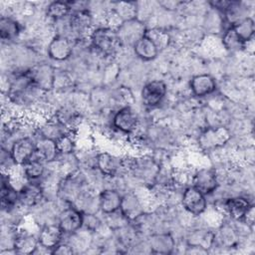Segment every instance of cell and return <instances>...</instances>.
Here are the masks:
<instances>
[{
	"instance_id": "cell-1",
	"label": "cell",
	"mask_w": 255,
	"mask_h": 255,
	"mask_svg": "<svg viewBox=\"0 0 255 255\" xmlns=\"http://www.w3.org/2000/svg\"><path fill=\"white\" fill-rule=\"evenodd\" d=\"M90 40L93 48L107 56L116 53L121 46L116 29L109 26L94 29L90 34Z\"/></svg>"
},
{
	"instance_id": "cell-2",
	"label": "cell",
	"mask_w": 255,
	"mask_h": 255,
	"mask_svg": "<svg viewBox=\"0 0 255 255\" xmlns=\"http://www.w3.org/2000/svg\"><path fill=\"white\" fill-rule=\"evenodd\" d=\"M231 137L230 131L224 127H212L202 130L198 136V144L204 150L225 145Z\"/></svg>"
},
{
	"instance_id": "cell-3",
	"label": "cell",
	"mask_w": 255,
	"mask_h": 255,
	"mask_svg": "<svg viewBox=\"0 0 255 255\" xmlns=\"http://www.w3.org/2000/svg\"><path fill=\"white\" fill-rule=\"evenodd\" d=\"M9 149L15 164L23 166L36 156V140L29 135H23L15 139Z\"/></svg>"
},
{
	"instance_id": "cell-4",
	"label": "cell",
	"mask_w": 255,
	"mask_h": 255,
	"mask_svg": "<svg viewBox=\"0 0 255 255\" xmlns=\"http://www.w3.org/2000/svg\"><path fill=\"white\" fill-rule=\"evenodd\" d=\"M34 85L41 92H49L56 85V70L49 64H38L29 69Z\"/></svg>"
},
{
	"instance_id": "cell-5",
	"label": "cell",
	"mask_w": 255,
	"mask_h": 255,
	"mask_svg": "<svg viewBox=\"0 0 255 255\" xmlns=\"http://www.w3.org/2000/svg\"><path fill=\"white\" fill-rule=\"evenodd\" d=\"M84 212L74 205L64 208L58 216V225L64 234H75L83 227Z\"/></svg>"
},
{
	"instance_id": "cell-6",
	"label": "cell",
	"mask_w": 255,
	"mask_h": 255,
	"mask_svg": "<svg viewBox=\"0 0 255 255\" xmlns=\"http://www.w3.org/2000/svg\"><path fill=\"white\" fill-rule=\"evenodd\" d=\"M182 207L191 215L199 216L207 209L206 195L192 185L186 187L181 196Z\"/></svg>"
},
{
	"instance_id": "cell-7",
	"label": "cell",
	"mask_w": 255,
	"mask_h": 255,
	"mask_svg": "<svg viewBox=\"0 0 255 255\" xmlns=\"http://www.w3.org/2000/svg\"><path fill=\"white\" fill-rule=\"evenodd\" d=\"M116 31L121 45L129 44L131 46H133L134 43L146 33L143 23L136 18L123 22Z\"/></svg>"
},
{
	"instance_id": "cell-8",
	"label": "cell",
	"mask_w": 255,
	"mask_h": 255,
	"mask_svg": "<svg viewBox=\"0 0 255 255\" xmlns=\"http://www.w3.org/2000/svg\"><path fill=\"white\" fill-rule=\"evenodd\" d=\"M44 198V188L38 181L27 180L18 189L19 205L25 208H31L38 205Z\"/></svg>"
},
{
	"instance_id": "cell-9",
	"label": "cell",
	"mask_w": 255,
	"mask_h": 255,
	"mask_svg": "<svg viewBox=\"0 0 255 255\" xmlns=\"http://www.w3.org/2000/svg\"><path fill=\"white\" fill-rule=\"evenodd\" d=\"M191 185L204 195L213 193L218 187V178L215 170L209 167L199 168L192 176Z\"/></svg>"
},
{
	"instance_id": "cell-10",
	"label": "cell",
	"mask_w": 255,
	"mask_h": 255,
	"mask_svg": "<svg viewBox=\"0 0 255 255\" xmlns=\"http://www.w3.org/2000/svg\"><path fill=\"white\" fill-rule=\"evenodd\" d=\"M74 51V46L71 39L65 35L55 36L48 45V56L56 62L68 60Z\"/></svg>"
},
{
	"instance_id": "cell-11",
	"label": "cell",
	"mask_w": 255,
	"mask_h": 255,
	"mask_svg": "<svg viewBox=\"0 0 255 255\" xmlns=\"http://www.w3.org/2000/svg\"><path fill=\"white\" fill-rule=\"evenodd\" d=\"M166 85L161 80H153L146 83L140 91V99L143 105L155 107L159 105L166 95Z\"/></svg>"
},
{
	"instance_id": "cell-12",
	"label": "cell",
	"mask_w": 255,
	"mask_h": 255,
	"mask_svg": "<svg viewBox=\"0 0 255 255\" xmlns=\"http://www.w3.org/2000/svg\"><path fill=\"white\" fill-rule=\"evenodd\" d=\"M138 118L135 112L128 106L119 109L113 117V126L123 133H131L135 130Z\"/></svg>"
},
{
	"instance_id": "cell-13",
	"label": "cell",
	"mask_w": 255,
	"mask_h": 255,
	"mask_svg": "<svg viewBox=\"0 0 255 255\" xmlns=\"http://www.w3.org/2000/svg\"><path fill=\"white\" fill-rule=\"evenodd\" d=\"M64 235V232L57 223L44 225L40 229L37 236L40 247L46 250H50L52 253V250L62 242Z\"/></svg>"
},
{
	"instance_id": "cell-14",
	"label": "cell",
	"mask_w": 255,
	"mask_h": 255,
	"mask_svg": "<svg viewBox=\"0 0 255 255\" xmlns=\"http://www.w3.org/2000/svg\"><path fill=\"white\" fill-rule=\"evenodd\" d=\"M95 165L103 175L113 177L122 169V158L108 151L99 152L95 156Z\"/></svg>"
},
{
	"instance_id": "cell-15",
	"label": "cell",
	"mask_w": 255,
	"mask_h": 255,
	"mask_svg": "<svg viewBox=\"0 0 255 255\" xmlns=\"http://www.w3.org/2000/svg\"><path fill=\"white\" fill-rule=\"evenodd\" d=\"M123 195L116 188L103 189L98 197V208L106 215L119 211L122 204Z\"/></svg>"
},
{
	"instance_id": "cell-16",
	"label": "cell",
	"mask_w": 255,
	"mask_h": 255,
	"mask_svg": "<svg viewBox=\"0 0 255 255\" xmlns=\"http://www.w3.org/2000/svg\"><path fill=\"white\" fill-rule=\"evenodd\" d=\"M120 211L128 221H134L143 215V206L140 199L129 192L123 195Z\"/></svg>"
},
{
	"instance_id": "cell-17",
	"label": "cell",
	"mask_w": 255,
	"mask_h": 255,
	"mask_svg": "<svg viewBox=\"0 0 255 255\" xmlns=\"http://www.w3.org/2000/svg\"><path fill=\"white\" fill-rule=\"evenodd\" d=\"M189 87L194 96L202 98L214 93L217 85L215 79L211 75L198 74L191 78Z\"/></svg>"
},
{
	"instance_id": "cell-18",
	"label": "cell",
	"mask_w": 255,
	"mask_h": 255,
	"mask_svg": "<svg viewBox=\"0 0 255 255\" xmlns=\"http://www.w3.org/2000/svg\"><path fill=\"white\" fill-rule=\"evenodd\" d=\"M39 248L38 236L28 232L17 230L14 239V253L16 254H34Z\"/></svg>"
},
{
	"instance_id": "cell-19",
	"label": "cell",
	"mask_w": 255,
	"mask_h": 255,
	"mask_svg": "<svg viewBox=\"0 0 255 255\" xmlns=\"http://www.w3.org/2000/svg\"><path fill=\"white\" fill-rule=\"evenodd\" d=\"M93 24V16L87 9L73 11L70 15L69 26L71 32L78 36L84 35Z\"/></svg>"
},
{
	"instance_id": "cell-20",
	"label": "cell",
	"mask_w": 255,
	"mask_h": 255,
	"mask_svg": "<svg viewBox=\"0 0 255 255\" xmlns=\"http://www.w3.org/2000/svg\"><path fill=\"white\" fill-rule=\"evenodd\" d=\"M135 56L142 61H151L158 55L159 48L146 34L138 39L132 46Z\"/></svg>"
},
{
	"instance_id": "cell-21",
	"label": "cell",
	"mask_w": 255,
	"mask_h": 255,
	"mask_svg": "<svg viewBox=\"0 0 255 255\" xmlns=\"http://www.w3.org/2000/svg\"><path fill=\"white\" fill-rule=\"evenodd\" d=\"M36 156L43 160L45 163H51L59 158L55 140L40 137L36 140Z\"/></svg>"
},
{
	"instance_id": "cell-22",
	"label": "cell",
	"mask_w": 255,
	"mask_h": 255,
	"mask_svg": "<svg viewBox=\"0 0 255 255\" xmlns=\"http://www.w3.org/2000/svg\"><path fill=\"white\" fill-rule=\"evenodd\" d=\"M250 201L241 196H235L228 198L225 202V210L227 214L234 220H243L244 215L251 207Z\"/></svg>"
},
{
	"instance_id": "cell-23",
	"label": "cell",
	"mask_w": 255,
	"mask_h": 255,
	"mask_svg": "<svg viewBox=\"0 0 255 255\" xmlns=\"http://www.w3.org/2000/svg\"><path fill=\"white\" fill-rule=\"evenodd\" d=\"M175 242L169 233L153 234L149 239V248L152 253L169 254L173 251Z\"/></svg>"
},
{
	"instance_id": "cell-24",
	"label": "cell",
	"mask_w": 255,
	"mask_h": 255,
	"mask_svg": "<svg viewBox=\"0 0 255 255\" xmlns=\"http://www.w3.org/2000/svg\"><path fill=\"white\" fill-rule=\"evenodd\" d=\"M38 131L40 137L56 140L58 137L69 130H67V128L55 117H53L49 120H46L40 126V128H38Z\"/></svg>"
},
{
	"instance_id": "cell-25",
	"label": "cell",
	"mask_w": 255,
	"mask_h": 255,
	"mask_svg": "<svg viewBox=\"0 0 255 255\" xmlns=\"http://www.w3.org/2000/svg\"><path fill=\"white\" fill-rule=\"evenodd\" d=\"M21 32L19 22L10 17L2 16L0 18V38L2 41H11L16 39Z\"/></svg>"
},
{
	"instance_id": "cell-26",
	"label": "cell",
	"mask_w": 255,
	"mask_h": 255,
	"mask_svg": "<svg viewBox=\"0 0 255 255\" xmlns=\"http://www.w3.org/2000/svg\"><path fill=\"white\" fill-rule=\"evenodd\" d=\"M22 167V173L26 180L38 181L45 173L46 163L39 157L34 156L28 162H26Z\"/></svg>"
},
{
	"instance_id": "cell-27",
	"label": "cell",
	"mask_w": 255,
	"mask_h": 255,
	"mask_svg": "<svg viewBox=\"0 0 255 255\" xmlns=\"http://www.w3.org/2000/svg\"><path fill=\"white\" fill-rule=\"evenodd\" d=\"M235 31L236 35L239 39L246 45L249 41H251L255 34V24L254 20L251 17H246L241 21L237 22L233 26H230Z\"/></svg>"
},
{
	"instance_id": "cell-28",
	"label": "cell",
	"mask_w": 255,
	"mask_h": 255,
	"mask_svg": "<svg viewBox=\"0 0 255 255\" xmlns=\"http://www.w3.org/2000/svg\"><path fill=\"white\" fill-rule=\"evenodd\" d=\"M72 13L71 2L66 1H53L48 4L46 8V14L49 18L56 21L62 20Z\"/></svg>"
},
{
	"instance_id": "cell-29",
	"label": "cell",
	"mask_w": 255,
	"mask_h": 255,
	"mask_svg": "<svg viewBox=\"0 0 255 255\" xmlns=\"http://www.w3.org/2000/svg\"><path fill=\"white\" fill-rule=\"evenodd\" d=\"M55 142L60 155H69L74 153L76 148V139L72 134V131L65 132L58 137Z\"/></svg>"
},
{
	"instance_id": "cell-30",
	"label": "cell",
	"mask_w": 255,
	"mask_h": 255,
	"mask_svg": "<svg viewBox=\"0 0 255 255\" xmlns=\"http://www.w3.org/2000/svg\"><path fill=\"white\" fill-rule=\"evenodd\" d=\"M222 44L229 51H238L245 47V44L239 39L232 27H228L225 30L222 36Z\"/></svg>"
},
{
	"instance_id": "cell-31",
	"label": "cell",
	"mask_w": 255,
	"mask_h": 255,
	"mask_svg": "<svg viewBox=\"0 0 255 255\" xmlns=\"http://www.w3.org/2000/svg\"><path fill=\"white\" fill-rule=\"evenodd\" d=\"M69 131H72L73 128L76 126V124L78 123V114L70 109H61L59 110L55 116H54Z\"/></svg>"
},
{
	"instance_id": "cell-32",
	"label": "cell",
	"mask_w": 255,
	"mask_h": 255,
	"mask_svg": "<svg viewBox=\"0 0 255 255\" xmlns=\"http://www.w3.org/2000/svg\"><path fill=\"white\" fill-rule=\"evenodd\" d=\"M120 19L125 22L135 18L136 15V4L133 2H119L113 9Z\"/></svg>"
},
{
	"instance_id": "cell-33",
	"label": "cell",
	"mask_w": 255,
	"mask_h": 255,
	"mask_svg": "<svg viewBox=\"0 0 255 255\" xmlns=\"http://www.w3.org/2000/svg\"><path fill=\"white\" fill-rule=\"evenodd\" d=\"M215 240H218L219 243L225 247H231L236 243L237 235L232 227L226 225L219 230L218 235L214 234V242Z\"/></svg>"
},
{
	"instance_id": "cell-34",
	"label": "cell",
	"mask_w": 255,
	"mask_h": 255,
	"mask_svg": "<svg viewBox=\"0 0 255 255\" xmlns=\"http://www.w3.org/2000/svg\"><path fill=\"white\" fill-rule=\"evenodd\" d=\"M101 220L94 213L84 212L83 227H86L91 231H96L101 226Z\"/></svg>"
},
{
	"instance_id": "cell-35",
	"label": "cell",
	"mask_w": 255,
	"mask_h": 255,
	"mask_svg": "<svg viewBox=\"0 0 255 255\" xmlns=\"http://www.w3.org/2000/svg\"><path fill=\"white\" fill-rule=\"evenodd\" d=\"M72 253H74V249L72 245L68 243H64L63 241L52 250V254L64 255V254H72Z\"/></svg>"
},
{
	"instance_id": "cell-36",
	"label": "cell",
	"mask_w": 255,
	"mask_h": 255,
	"mask_svg": "<svg viewBox=\"0 0 255 255\" xmlns=\"http://www.w3.org/2000/svg\"><path fill=\"white\" fill-rule=\"evenodd\" d=\"M242 221L246 222L248 225H253V222H254V205L253 204L251 205V207L248 209V211L244 215Z\"/></svg>"
}]
</instances>
